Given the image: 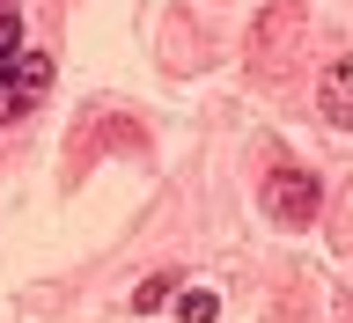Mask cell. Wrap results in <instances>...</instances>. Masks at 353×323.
<instances>
[{
	"mask_svg": "<svg viewBox=\"0 0 353 323\" xmlns=\"http://www.w3.org/2000/svg\"><path fill=\"white\" fill-rule=\"evenodd\" d=\"M44 88H52V52H37V44H22L15 59L0 66V125L8 118H22V110L37 103Z\"/></svg>",
	"mask_w": 353,
	"mask_h": 323,
	"instance_id": "1",
	"label": "cell"
},
{
	"mask_svg": "<svg viewBox=\"0 0 353 323\" xmlns=\"http://www.w3.org/2000/svg\"><path fill=\"white\" fill-rule=\"evenodd\" d=\"M316 206H324V184H316L309 169H280L272 184H265V213L280 220V228H309Z\"/></svg>",
	"mask_w": 353,
	"mask_h": 323,
	"instance_id": "2",
	"label": "cell"
},
{
	"mask_svg": "<svg viewBox=\"0 0 353 323\" xmlns=\"http://www.w3.org/2000/svg\"><path fill=\"white\" fill-rule=\"evenodd\" d=\"M214 316H221V302L206 286H184V294H176V323H214Z\"/></svg>",
	"mask_w": 353,
	"mask_h": 323,
	"instance_id": "4",
	"label": "cell"
},
{
	"mask_svg": "<svg viewBox=\"0 0 353 323\" xmlns=\"http://www.w3.org/2000/svg\"><path fill=\"white\" fill-rule=\"evenodd\" d=\"M170 294H176V272H154V280H140V286H132V309L148 316V309H162Z\"/></svg>",
	"mask_w": 353,
	"mask_h": 323,
	"instance_id": "5",
	"label": "cell"
},
{
	"mask_svg": "<svg viewBox=\"0 0 353 323\" xmlns=\"http://www.w3.org/2000/svg\"><path fill=\"white\" fill-rule=\"evenodd\" d=\"M316 103H324V118H331L339 132H353V52L324 66V81H316Z\"/></svg>",
	"mask_w": 353,
	"mask_h": 323,
	"instance_id": "3",
	"label": "cell"
},
{
	"mask_svg": "<svg viewBox=\"0 0 353 323\" xmlns=\"http://www.w3.org/2000/svg\"><path fill=\"white\" fill-rule=\"evenodd\" d=\"M15 52H22V8H15V0H0V66L15 59Z\"/></svg>",
	"mask_w": 353,
	"mask_h": 323,
	"instance_id": "6",
	"label": "cell"
}]
</instances>
